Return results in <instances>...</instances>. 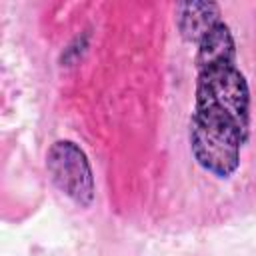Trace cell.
<instances>
[{"instance_id":"cell-1","label":"cell","mask_w":256,"mask_h":256,"mask_svg":"<svg viewBox=\"0 0 256 256\" xmlns=\"http://www.w3.org/2000/svg\"><path fill=\"white\" fill-rule=\"evenodd\" d=\"M194 120L238 130L248 136L250 92L236 62H222L196 68Z\"/></svg>"},{"instance_id":"cell-2","label":"cell","mask_w":256,"mask_h":256,"mask_svg":"<svg viewBox=\"0 0 256 256\" xmlns=\"http://www.w3.org/2000/svg\"><path fill=\"white\" fill-rule=\"evenodd\" d=\"M46 170L54 186L72 202L88 208L94 202V176L84 150L72 140H58L46 154Z\"/></svg>"},{"instance_id":"cell-3","label":"cell","mask_w":256,"mask_h":256,"mask_svg":"<svg viewBox=\"0 0 256 256\" xmlns=\"http://www.w3.org/2000/svg\"><path fill=\"white\" fill-rule=\"evenodd\" d=\"M176 22L182 38L192 44H200L202 38L218 26L220 20V8L214 2H182L178 4Z\"/></svg>"},{"instance_id":"cell-4","label":"cell","mask_w":256,"mask_h":256,"mask_svg":"<svg viewBox=\"0 0 256 256\" xmlns=\"http://www.w3.org/2000/svg\"><path fill=\"white\" fill-rule=\"evenodd\" d=\"M222 62H236V44L230 28L224 22L214 26L198 44L196 68L222 64Z\"/></svg>"}]
</instances>
